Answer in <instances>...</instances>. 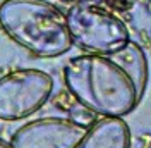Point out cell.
Here are the masks:
<instances>
[{
  "label": "cell",
  "mask_w": 151,
  "mask_h": 148,
  "mask_svg": "<svg viewBox=\"0 0 151 148\" xmlns=\"http://www.w3.org/2000/svg\"><path fill=\"white\" fill-rule=\"evenodd\" d=\"M69 93L88 110L103 117H124L141 100L136 84L108 55H79L64 67Z\"/></svg>",
  "instance_id": "obj_1"
},
{
  "label": "cell",
  "mask_w": 151,
  "mask_h": 148,
  "mask_svg": "<svg viewBox=\"0 0 151 148\" xmlns=\"http://www.w3.org/2000/svg\"><path fill=\"white\" fill-rule=\"evenodd\" d=\"M0 28L36 57H60L72 45L65 16L47 0H4Z\"/></svg>",
  "instance_id": "obj_2"
},
{
  "label": "cell",
  "mask_w": 151,
  "mask_h": 148,
  "mask_svg": "<svg viewBox=\"0 0 151 148\" xmlns=\"http://www.w3.org/2000/svg\"><path fill=\"white\" fill-rule=\"evenodd\" d=\"M72 43L84 52L110 55L131 41L129 29L110 10L93 4H77L67 12Z\"/></svg>",
  "instance_id": "obj_3"
},
{
  "label": "cell",
  "mask_w": 151,
  "mask_h": 148,
  "mask_svg": "<svg viewBox=\"0 0 151 148\" xmlns=\"http://www.w3.org/2000/svg\"><path fill=\"white\" fill-rule=\"evenodd\" d=\"M53 93L52 76L40 69H17L0 78V120H19L38 112Z\"/></svg>",
  "instance_id": "obj_4"
},
{
  "label": "cell",
  "mask_w": 151,
  "mask_h": 148,
  "mask_svg": "<svg viewBox=\"0 0 151 148\" xmlns=\"http://www.w3.org/2000/svg\"><path fill=\"white\" fill-rule=\"evenodd\" d=\"M88 128L64 117H43L21 126L10 139L12 148H77Z\"/></svg>",
  "instance_id": "obj_5"
},
{
  "label": "cell",
  "mask_w": 151,
  "mask_h": 148,
  "mask_svg": "<svg viewBox=\"0 0 151 148\" xmlns=\"http://www.w3.org/2000/svg\"><path fill=\"white\" fill-rule=\"evenodd\" d=\"M131 133L122 117H103L86 131L77 148H129Z\"/></svg>",
  "instance_id": "obj_6"
},
{
  "label": "cell",
  "mask_w": 151,
  "mask_h": 148,
  "mask_svg": "<svg viewBox=\"0 0 151 148\" xmlns=\"http://www.w3.org/2000/svg\"><path fill=\"white\" fill-rule=\"evenodd\" d=\"M108 57L129 74V78L134 81L139 95H142L144 88H146V81H148V62H146V55L141 46L134 41H129L117 52L110 54Z\"/></svg>",
  "instance_id": "obj_7"
},
{
  "label": "cell",
  "mask_w": 151,
  "mask_h": 148,
  "mask_svg": "<svg viewBox=\"0 0 151 148\" xmlns=\"http://www.w3.org/2000/svg\"><path fill=\"white\" fill-rule=\"evenodd\" d=\"M0 148H12V147H10V143L4 141V139H0Z\"/></svg>",
  "instance_id": "obj_8"
}]
</instances>
